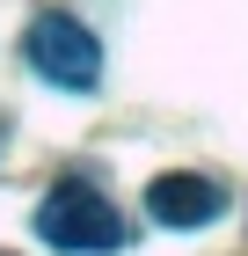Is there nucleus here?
Segmentation results:
<instances>
[{
  "label": "nucleus",
  "instance_id": "1",
  "mask_svg": "<svg viewBox=\"0 0 248 256\" xmlns=\"http://www.w3.org/2000/svg\"><path fill=\"white\" fill-rule=\"evenodd\" d=\"M37 242L58 256H102V249H124V212L110 205V190H95V183H51V190L37 198Z\"/></svg>",
  "mask_w": 248,
  "mask_h": 256
},
{
  "label": "nucleus",
  "instance_id": "2",
  "mask_svg": "<svg viewBox=\"0 0 248 256\" xmlns=\"http://www.w3.org/2000/svg\"><path fill=\"white\" fill-rule=\"evenodd\" d=\"M22 59L37 66L51 88H66V96H88L102 80V44L88 37V22L58 15V8H44L37 22H29V37H22Z\"/></svg>",
  "mask_w": 248,
  "mask_h": 256
},
{
  "label": "nucleus",
  "instance_id": "3",
  "mask_svg": "<svg viewBox=\"0 0 248 256\" xmlns=\"http://www.w3.org/2000/svg\"><path fill=\"white\" fill-rule=\"evenodd\" d=\"M146 212L161 220V227H205V220L227 212V183H212V176H190V168H168V176H153L146 183Z\"/></svg>",
  "mask_w": 248,
  "mask_h": 256
}]
</instances>
